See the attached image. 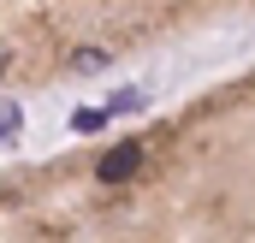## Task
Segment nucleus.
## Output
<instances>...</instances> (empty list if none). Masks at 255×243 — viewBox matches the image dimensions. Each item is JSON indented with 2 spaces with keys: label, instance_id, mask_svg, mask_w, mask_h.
Instances as JSON below:
<instances>
[{
  "label": "nucleus",
  "instance_id": "obj_1",
  "mask_svg": "<svg viewBox=\"0 0 255 243\" xmlns=\"http://www.w3.org/2000/svg\"><path fill=\"white\" fill-rule=\"evenodd\" d=\"M136 166H142V142H119V148H107V154L95 160V178L101 184H125Z\"/></svg>",
  "mask_w": 255,
  "mask_h": 243
},
{
  "label": "nucleus",
  "instance_id": "obj_2",
  "mask_svg": "<svg viewBox=\"0 0 255 243\" xmlns=\"http://www.w3.org/2000/svg\"><path fill=\"white\" fill-rule=\"evenodd\" d=\"M18 119H24L18 107H0V154H6L12 142H18Z\"/></svg>",
  "mask_w": 255,
  "mask_h": 243
},
{
  "label": "nucleus",
  "instance_id": "obj_3",
  "mask_svg": "<svg viewBox=\"0 0 255 243\" xmlns=\"http://www.w3.org/2000/svg\"><path fill=\"white\" fill-rule=\"evenodd\" d=\"M101 124H107V113H101V107H83V113H71V130H83V136H89V130H101Z\"/></svg>",
  "mask_w": 255,
  "mask_h": 243
},
{
  "label": "nucleus",
  "instance_id": "obj_4",
  "mask_svg": "<svg viewBox=\"0 0 255 243\" xmlns=\"http://www.w3.org/2000/svg\"><path fill=\"white\" fill-rule=\"evenodd\" d=\"M136 107H142V95H136V89H125V95H113V101H107L101 113L113 119V113H136Z\"/></svg>",
  "mask_w": 255,
  "mask_h": 243
},
{
  "label": "nucleus",
  "instance_id": "obj_5",
  "mask_svg": "<svg viewBox=\"0 0 255 243\" xmlns=\"http://www.w3.org/2000/svg\"><path fill=\"white\" fill-rule=\"evenodd\" d=\"M101 65H107V54H101V48H89V54H77V71H101Z\"/></svg>",
  "mask_w": 255,
  "mask_h": 243
}]
</instances>
